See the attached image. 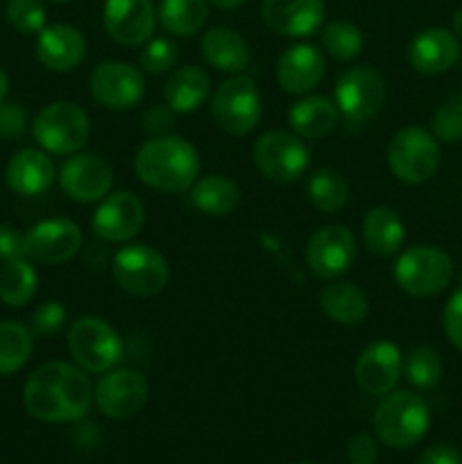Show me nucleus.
Instances as JSON below:
<instances>
[{
    "label": "nucleus",
    "mask_w": 462,
    "mask_h": 464,
    "mask_svg": "<svg viewBox=\"0 0 462 464\" xmlns=\"http://www.w3.org/2000/svg\"><path fill=\"white\" fill-rule=\"evenodd\" d=\"M23 403L34 420L48 424L80 421L93 403V385L80 365L50 361L36 367L23 388Z\"/></svg>",
    "instance_id": "f257e3e1"
},
{
    "label": "nucleus",
    "mask_w": 462,
    "mask_h": 464,
    "mask_svg": "<svg viewBox=\"0 0 462 464\" xmlns=\"http://www.w3.org/2000/svg\"><path fill=\"white\" fill-rule=\"evenodd\" d=\"M199 154L181 136H152L134 157V172L140 184L161 193H184L199 177Z\"/></svg>",
    "instance_id": "f03ea898"
},
{
    "label": "nucleus",
    "mask_w": 462,
    "mask_h": 464,
    "mask_svg": "<svg viewBox=\"0 0 462 464\" xmlns=\"http://www.w3.org/2000/svg\"><path fill=\"white\" fill-rule=\"evenodd\" d=\"M430 411L419 394L410 390L383 394L374 412V433L385 447L410 449L428 433Z\"/></svg>",
    "instance_id": "7ed1b4c3"
},
{
    "label": "nucleus",
    "mask_w": 462,
    "mask_h": 464,
    "mask_svg": "<svg viewBox=\"0 0 462 464\" xmlns=\"http://www.w3.org/2000/svg\"><path fill=\"white\" fill-rule=\"evenodd\" d=\"M68 352L89 374H107L120 365L125 344L109 322L95 315H82L68 329Z\"/></svg>",
    "instance_id": "20e7f679"
},
{
    "label": "nucleus",
    "mask_w": 462,
    "mask_h": 464,
    "mask_svg": "<svg viewBox=\"0 0 462 464\" xmlns=\"http://www.w3.org/2000/svg\"><path fill=\"white\" fill-rule=\"evenodd\" d=\"M392 275L399 288L410 297H435L451 284L453 258L435 245H415L399 254Z\"/></svg>",
    "instance_id": "39448f33"
},
{
    "label": "nucleus",
    "mask_w": 462,
    "mask_h": 464,
    "mask_svg": "<svg viewBox=\"0 0 462 464\" xmlns=\"http://www.w3.org/2000/svg\"><path fill=\"white\" fill-rule=\"evenodd\" d=\"M32 134L45 152L75 154L89 140L91 121L80 104L59 100L36 113L32 122Z\"/></svg>",
    "instance_id": "423d86ee"
},
{
    "label": "nucleus",
    "mask_w": 462,
    "mask_h": 464,
    "mask_svg": "<svg viewBox=\"0 0 462 464\" xmlns=\"http://www.w3.org/2000/svg\"><path fill=\"white\" fill-rule=\"evenodd\" d=\"M439 145L430 131L421 127H403L388 145V166L403 184H426L439 168Z\"/></svg>",
    "instance_id": "0eeeda50"
},
{
    "label": "nucleus",
    "mask_w": 462,
    "mask_h": 464,
    "mask_svg": "<svg viewBox=\"0 0 462 464\" xmlns=\"http://www.w3.org/2000/svg\"><path fill=\"white\" fill-rule=\"evenodd\" d=\"M254 166L265 179L276 184H293L311 163V150L302 136L285 130H270L254 143Z\"/></svg>",
    "instance_id": "6e6552de"
},
{
    "label": "nucleus",
    "mask_w": 462,
    "mask_h": 464,
    "mask_svg": "<svg viewBox=\"0 0 462 464\" xmlns=\"http://www.w3.org/2000/svg\"><path fill=\"white\" fill-rule=\"evenodd\" d=\"M213 121L229 136H245L256 130L263 118V98L254 80L229 77L213 93Z\"/></svg>",
    "instance_id": "1a4fd4ad"
},
{
    "label": "nucleus",
    "mask_w": 462,
    "mask_h": 464,
    "mask_svg": "<svg viewBox=\"0 0 462 464\" xmlns=\"http://www.w3.org/2000/svg\"><path fill=\"white\" fill-rule=\"evenodd\" d=\"M113 279L134 297H154L168 285L170 267L149 245H125L113 256Z\"/></svg>",
    "instance_id": "9d476101"
},
{
    "label": "nucleus",
    "mask_w": 462,
    "mask_h": 464,
    "mask_svg": "<svg viewBox=\"0 0 462 464\" xmlns=\"http://www.w3.org/2000/svg\"><path fill=\"white\" fill-rule=\"evenodd\" d=\"M333 102L340 116L351 125H365L385 104V80L370 66H356L338 77Z\"/></svg>",
    "instance_id": "9b49d317"
},
{
    "label": "nucleus",
    "mask_w": 462,
    "mask_h": 464,
    "mask_svg": "<svg viewBox=\"0 0 462 464\" xmlns=\"http://www.w3.org/2000/svg\"><path fill=\"white\" fill-rule=\"evenodd\" d=\"M91 95L98 104L111 111H130L143 100V72L127 62H102L89 77Z\"/></svg>",
    "instance_id": "f8f14e48"
},
{
    "label": "nucleus",
    "mask_w": 462,
    "mask_h": 464,
    "mask_svg": "<svg viewBox=\"0 0 462 464\" xmlns=\"http://www.w3.org/2000/svg\"><path fill=\"white\" fill-rule=\"evenodd\" d=\"M149 383L136 370H111L93 388V401L109 420H130L145 408Z\"/></svg>",
    "instance_id": "ddd939ff"
},
{
    "label": "nucleus",
    "mask_w": 462,
    "mask_h": 464,
    "mask_svg": "<svg viewBox=\"0 0 462 464\" xmlns=\"http://www.w3.org/2000/svg\"><path fill=\"white\" fill-rule=\"evenodd\" d=\"M356 238L344 225L320 227L306 245V263L320 279L333 281L347 275L356 263Z\"/></svg>",
    "instance_id": "4468645a"
},
{
    "label": "nucleus",
    "mask_w": 462,
    "mask_h": 464,
    "mask_svg": "<svg viewBox=\"0 0 462 464\" xmlns=\"http://www.w3.org/2000/svg\"><path fill=\"white\" fill-rule=\"evenodd\" d=\"M84 243L80 225L68 218H50L25 231V258L43 266H62L71 261Z\"/></svg>",
    "instance_id": "2eb2a0df"
},
{
    "label": "nucleus",
    "mask_w": 462,
    "mask_h": 464,
    "mask_svg": "<svg viewBox=\"0 0 462 464\" xmlns=\"http://www.w3.org/2000/svg\"><path fill=\"white\" fill-rule=\"evenodd\" d=\"M59 186L75 202L93 204L111 193L113 170L100 154L75 152L59 168Z\"/></svg>",
    "instance_id": "dca6fc26"
},
{
    "label": "nucleus",
    "mask_w": 462,
    "mask_h": 464,
    "mask_svg": "<svg viewBox=\"0 0 462 464\" xmlns=\"http://www.w3.org/2000/svg\"><path fill=\"white\" fill-rule=\"evenodd\" d=\"M143 222L145 207L139 195L131 190H116L100 199L91 218V231L104 243H127L143 229Z\"/></svg>",
    "instance_id": "f3484780"
},
{
    "label": "nucleus",
    "mask_w": 462,
    "mask_h": 464,
    "mask_svg": "<svg viewBox=\"0 0 462 464\" xmlns=\"http://www.w3.org/2000/svg\"><path fill=\"white\" fill-rule=\"evenodd\" d=\"M403 374L401 349L390 340H374L362 349L353 365V379L358 388L374 397L392 392Z\"/></svg>",
    "instance_id": "a211bd4d"
},
{
    "label": "nucleus",
    "mask_w": 462,
    "mask_h": 464,
    "mask_svg": "<svg viewBox=\"0 0 462 464\" xmlns=\"http://www.w3.org/2000/svg\"><path fill=\"white\" fill-rule=\"evenodd\" d=\"M104 30L120 45H143L157 27L154 0H104Z\"/></svg>",
    "instance_id": "6ab92c4d"
},
{
    "label": "nucleus",
    "mask_w": 462,
    "mask_h": 464,
    "mask_svg": "<svg viewBox=\"0 0 462 464\" xmlns=\"http://www.w3.org/2000/svg\"><path fill=\"white\" fill-rule=\"evenodd\" d=\"M324 0H263V23L272 32L290 39L315 34L324 23Z\"/></svg>",
    "instance_id": "aec40b11"
},
{
    "label": "nucleus",
    "mask_w": 462,
    "mask_h": 464,
    "mask_svg": "<svg viewBox=\"0 0 462 464\" xmlns=\"http://www.w3.org/2000/svg\"><path fill=\"white\" fill-rule=\"evenodd\" d=\"M326 59L313 44H294L281 53L276 62V82L290 95L311 93L322 82Z\"/></svg>",
    "instance_id": "412c9836"
},
{
    "label": "nucleus",
    "mask_w": 462,
    "mask_h": 464,
    "mask_svg": "<svg viewBox=\"0 0 462 464\" xmlns=\"http://www.w3.org/2000/svg\"><path fill=\"white\" fill-rule=\"evenodd\" d=\"M460 54V41L447 27H426L408 45V63L419 75L451 71Z\"/></svg>",
    "instance_id": "4be33fe9"
},
{
    "label": "nucleus",
    "mask_w": 462,
    "mask_h": 464,
    "mask_svg": "<svg viewBox=\"0 0 462 464\" xmlns=\"http://www.w3.org/2000/svg\"><path fill=\"white\" fill-rule=\"evenodd\" d=\"M36 59L54 72H68L86 57V39L68 23H53L36 34Z\"/></svg>",
    "instance_id": "5701e85b"
},
{
    "label": "nucleus",
    "mask_w": 462,
    "mask_h": 464,
    "mask_svg": "<svg viewBox=\"0 0 462 464\" xmlns=\"http://www.w3.org/2000/svg\"><path fill=\"white\" fill-rule=\"evenodd\" d=\"M54 177H57V168L45 150H21L9 159L5 168V181L9 188L25 198L45 193L53 186Z\"/></svg>",
    "instance_id": "b1692460"
},
{
    "label": "nucleus",
    "mask_w": 462,
    "mask_h": 464,
    "mask_svg": "<svg viewBox=\"0 0 462 464\" xmlns=\"http://www.w3.org/2000/svg\"><path fill=\"white\" fill-rule=\"evenodd\" d=\"M199 48H202V57L208 66L220 72H231V75L243 72L252 59L247 41L231 27H211L202 36Z\"/></svg>",
    "instance_id": "393cba45"
},
{
    "label": "nucleus",
    "mask_w": 462,
    "mask_h": 464,
    "mask_svg": "<svg viewBox=\"0 0 462 464\" xmlns=\"http://www.w3.org/2000/svg\"><path fill=\"white\" fill-rule=\"evenodd\" d=\"M403 238H406V227L401 218L392 207L370 208L362 220V243L370 249V254L379 258H390L401 249Z\"/></svg>",
    "instance_id": "a878e982"
},
{
    "label": "nucleus",
    "mask_w": 462,
    "mask_h": 464,
    "mask_svg": "<svg viewBox=\"0 0 462 464\" xmlns=\"http://www.w3.org/2000/svg\"><path fill=\"white\" fill-rule=\"evenodd\" d=\"M320 308L335 324L356 326L370 313V299L361 285L351 281H333L322 288Z\"/></svg>",
    "instance_id": "bb28decb"
},
{
    "label": "nucleus",
    "mask_w": 462,
    "mask_h": 464,
    "mask_svg": "<svg viewBox=\"0 0 462 464\" xmlns=\"http://www.w3.org/2000/svg\"><path fill=\"white\" fill-rule=\"evenodd\" d=\"M340 121L335 102L326 95H306L297 100L288 111V122L293 131L302 139L315 140L331 134Z\"/></svg>",
    "instance_id": "cd10ccee"
},
{
    "label": "nucleus",
    "mask_w": 462,
    "mask_h": 464,
    "mask_svg": "<svg viewBox=\"0 0 462 464\" xmlns=\"http://www.w3.org/2000/svg\"><path fill=\"white\" fill-rule=\"evenodd\" d=\"M211 95V77L197 66L177 68L163 86L166 104L175 113H193Z\"/></svg>",
    "instance_id": "c85d7f7f"
},
{
    "label": "nucleus",
    "mask_w": 462,
    "mask_h": 464,
    "mask_svg": "<svg viewBox=\"0 0 462 464\" xmlns=\"http://www.w3.org/2000/svg\"><path fill=\"white\" fill-rule=\"evenodd\" d=\"M190 202L204 216H229L240 204V188L225 175L199 177L190 188Z\"/></svg>",
    "instance_id": "c756f323"
},
{
    "label": "nucleus",
    "mask_w": 462,
    "mask_h": 464,
    "mask_svg": "<svg viewBox=\"0 0 462 464\" xmlns=\"http://www.w3.org/2000/svg\"><path fill=\"white\" fill-rule=\"evenodd\" d=\"M208 18V0H161L157 21L172 36H193Z\"/></svg>",
    "instance_id": "7c9ffc66"
},
{
    "label": "nucleus",
    "mask_w": 462,
    "mask_h": 464,
    "mask_svg": "<svg viewBox=\"0 0 462 464\" xmlns=\"http://www.w3.org/2000/svg\"><path fill=\"white\" fill-rule=\"evenodd\" d=\"M39 276L30 258H14L0 267V302L12 308H21L36 295Z\"/></svg>",
    "instance_id": "2f4dec72"
},
{
    "label": "nucleus",
    "mask_w": 462,
    "mask_h": 464,
    "mask_svg": "<svg viewBox=\"0 0 462 464\" xmlns=\"http://www.w3.org/2000/svg\"><path fill=\"white\" fill-rule=\"evenodd\" d=\"M306 193L317 211L338 213L347 207L349 184L342 172L333 170V168H320L308 179Z\"/></svg>",
    "instance_id": "473e14b6"
},
{
    "label": "nucleus",
    "mask_w": 462,
    "mask_h": 464,
    "mask_svg": "<svg viewBox=\"0 0 462 464\" xmlns=\"http://www.w3.org/2000/svg\"><path fill=\"white\" fill-rule=\"evenodd\" d=\"M32 334L21 322H0V376L16 374L32 356Z\"/></svg>",
    "instance_id": "72a5a7b5"
},
{
    "label": "nucleus",
    "mask_w": 462,
    "mask_h": 464,
    "mask_svg": "<svg viewBox=\"0 0 462 464\" xmlns=\"http://www.w3.org/2000/svg\"><path fill=\"white\" fill-rule=\"evenodd\" d=\"M403 374L406 381L417 390H433L444 376V362L442 356L435 352L433 347H419L410 349L408 356L403 358Z\"/></svg>",
    "instance_id": "f704fd0d"
},
{
    "label": "nucleus",
    "mask_w": 462,
    "mask_h": 464,
    "mask_svg": "<svg viewBox=\"0 0 462 464\" xmlns=\"http://www.w3.org/2000/svg\"><path fill=\"white\" fill-rule=\"evenodd\" d=\"M322 48L338 62H353L362 53V32L351 21H331L322 27Z\"/></svg>",
    "instance_id": "c9c22d12"
},
{
    "label": "nucleus",
    "mask_w": 462,
    "mask_h": 464,
    "mask_svg": "<svg viewBox=\"0 0 462 464\" xmlns=\"http://www.w3.org/2000/svg\"><path fill=\"white\" fill-rule=\"evenodd\" d=\"M433 136L442 143H457L462 140V93L444 100L433 113L430 121Z\"/></svg>",
    "instance_id": "e433bc0d"
},
{
    "label": "nucleus",
    "mask_w": 462,
    "mask_h": 464,
    "mask_svg": "<svg viewBox=\"0 0 462 464\" xmlns=\"http://www.w3.org/2000/svg\"><path fill=\"white\" fill-rule=\"evenodd\" d=\"M7 21L21 34H39L48 25L41 0H9Z\"/></svg>",
    "instance_id": "4c0bfd02"
},
{
    "label": "nucleus",
    "mask_w": 462,
    "mask_h": 464,
    "mask_svg": "<svg viewBox=\"0 0 462 464\" xmlns=\"http://www.w3.org/2000/svg\"><path fill=\"white\" fill-rule=\"evenodd\" d=\"M179 59V48L172 39L159 36V39L145 41V48L140 50L139 63L145 72L149 75H159V72L170 71Z\"/></svg>",
    "instance_id": "58836bf2"
},
{
    "label": "nucleus",
    "mask_w": 462,
    "mask_h": 464,
    "mask_svg": "<svg viewBox=\"0 0 462 464\" xmlns=\"http://www.w3.org/2000/svg\"><path fill=\"white\" fill-rule=\"evenodd\" d=\"M66 306L62 302H50L39 304L32 313V329L36 331L39 335H57L59 331L66 326Z\"/></svg>",
    "instance_id": "ea45409f"
},
{
    "label": "nucleus",
    "mask_w": 462,
    "mask_h": 464,
    "mask_svg": "<svg viewBox=\"0 0 462 464\" xmlns=\"http://www.w3.org/2000/svg\"><path fill=\"white\" fill-rule=\"evenodd\" d=\"M27 113L16 102H0V140L21 139L25 134Z\"/></svg>",
    "instance_id": "a19ab883"
},
{
    "label": "nucleus",
    "mask_w": 462,
    "mask_h": 464,
    "mask_svg": "<svg viewBox=\"0 0 462 464\" xmlns=\"http://www.w3.org/2000/svg\"><path fill=\"white\" fill-rule=\"evenodd\" d=\"M442 329L448 343L462 352V288L451 295L442 313Z\"/></svg>",
    "instance_id": "79ce46f5"
},
{
    "label": "nucleus",
    "mask_w": 462,
    "mask_h": 464,
    "mask_svg": "<svg viewBox=\"0 0 462 464\" xmlns=\"http://www.w3.org/2000/svg\"><path fill=\"white\" fill-rule=\"evenodd\" d=\"M347 456L351 464H376L379 462V444L370 433H356L347 444Z\"/></svg>",
    "instance_id": "37998d69"
},
{
    "label": "nucleus",
    "mask_w": 462,
    "mask_h": 464,
    "mask_svg": "<svg viewBox=\"0 0 462 464\" xmlns=\"http://www.w3.org/2000/svg\"><path fill=\"white\" fill-rule=\"evenodd\" d=\"M25 258V234L12 225H0V261Z\"/></svg>",
    "instance_id": "c03bdc74"
},
{
    "label": "nucleus",
    "mask_w": 462,
    "mask_h": 464,
    "mask_svg": "<svg viewBox=\"0 0 462 464\" xmlns=\"http://www.w3.org/2000/svg\"><path fill=\"white\" fill-rule=\"evenodd\" d=\"M172 109L168 104H154L145 111L143 130L149 136H163L168 130H172Z\"/></svg>",
    "instance_id": "a18cd8bd"
},
{
    "label": "nucleus",
    "mask_w": 462,
    "mask_h": 464,
    "mask_svg": "<svg viewBox=\"0 0 462 464\" xmlns=\"http://www.w3.org/2000/svg\"><path fill=\"white\" fill-rule=\"evenodd\" d=\"M417 464H462L460 453L448 444H435V447L426 449L419 456Z\"/></svg>",
    "instance_id": "49530a36"
},
{
    "label": "nucleus",
    "mask_w": 462,
    "mask_h": 464,
    "mask_svg": "<svg viewBox=\"0 0 462 464\" xmlns=\"http://www.w3.org/2000/svg\"><path fill=\"white\" fill-rule=\"evenodd\" d=\"M451 32H453V34H456V39L462 44V9H457V12L453 14Z\"/></svg>",
    "instance_id": "de8ad7c7"
},
{
    "label": "nucleus",
    "mask_w": 462,
    "mask_h": 464,
    "mask_svg": "<svg viewBox=\"0 0 462 464\" xmlns=\"http://www.w3.org/2000/svg\"><path fill=\"white\" fill-rule=\"evenodd\" d=\"M245 0H208V5L217 9H238Z\"/></svg>",
    "instance_id": "09e8293b"
},
{
    "label": "nucleus",
    "mask_w": 462,
    "mask_h": 464,
    "mask_svg": "<svg viewBox=\"0 0 462 464\" xmlns=\"http://www.w3.org/2000/svg\"><path fill=\"white\" fill-rule=\"evenodd\" d=\"M7 91H9V77H7V72L0 68V102L7 98Z\"/></svg>",
    "instance_id": "8fccbe9b"
},
{
    "label": "nucleus",
    "mask_w": 462,
    "mask_h": 464,
    "mask_svg": "<svg viewBox=\"0 0 462 464\" xmlns=\"http://www.w3.org/2000/svg\"><path fill=\"white\" fill-rule=\"evenodd\" d=\"M53 3H68V0H53Z\"/></svg>",
    "instance_id": "3c124183"
},
{
    "label": "nucleus",
    "mask_w": 462,
    "mask_h": 464,
    "mask_svg": "<svg viewBox=\"0 0 462 464\" xmlns=\"http://www.w3.org/2000/svg\"><path fill=\"white\" fill-rule=\"evenodd\" d=\"M297 464H313V462H297Z\"/></svg>",
    "instance_id": "603ef678"
}]
</instances>
